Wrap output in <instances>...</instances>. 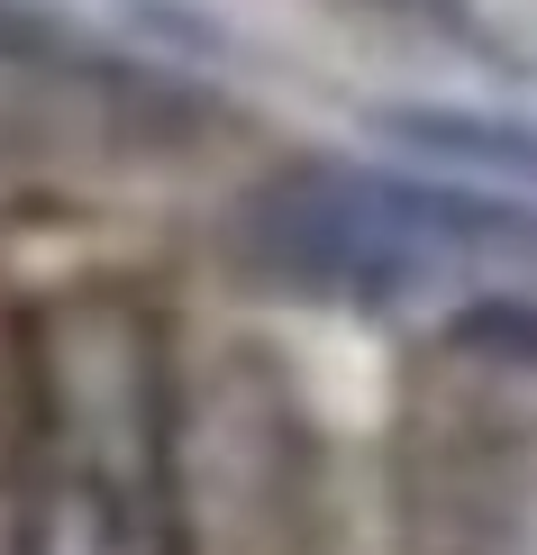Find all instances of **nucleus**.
Wrapping results in <instances>:
<instances>
[{"label": "nucleus", "mask_w": 537, "mask_h": 555, "mask_svg": "<svg viewBox=\"0 0 537 555\" xmlns=\"http://www.w3.org/2000/svg\"><path fill=\"white\" fill-rule=\"evenodd\" d=\"M37 555H182L174 391L128 300H74L37 337Z\"/></svg>", "instance_id": "nucleus-1"}, {"label": "nucleus", "mask_w": 537, "mask_h": 555, "mask_svg": "<svg viewBox=\"0 0 537 555\" xmlns=\"http://www.w3.org/2000/svg\"><path fill=\"white\" fill-rule=\"evenodd\" d=\"M373 137H392L447 182H483V192L537 201V119L528 109H474V101H383Z\"/></svg>", "instance_id": "nucleus-2"}, {"label": "nucleus", "mask_w": 537, "mask_h": 555, "mask_svg": "<svg viewBox=\"0 0 537 555\" xmlns=\"http://www.w3.org/2000/svg\"><path fill=\"white\" fill-rule=\"evenodd\" d=\"M0 64H91L82 55V37L64 28L55 10H37V0H0Z\"/></svg>", "instance_id": "nucleus-3"}, {"label": "nucleus", "mask_w": 537, "mask_h": 555, "mask_svg": "<svg viewBox=\"0 0 537 555\" xmlns=\"http://www.w3.org/2000/svg\"><path fill=\"white\" fill-rule=\"evenodd\" d=\"M456 337H464V346H493V356L537 364V310H528V300H474V310L456 319Z\"/></svg>", "instance_id": "nucleus-4"}]
</instances>
